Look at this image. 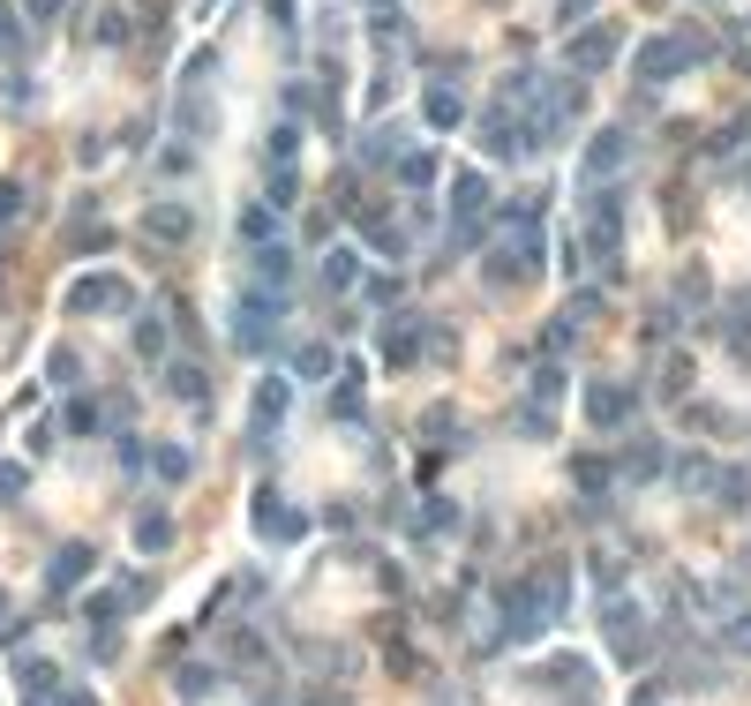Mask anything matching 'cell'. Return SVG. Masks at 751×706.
I'll return each instance as SVG.
<instances>
[{
	"mask_svg": "<svg viewBox=\"0 0 751 706\" xmlns=\"http://www.w3.org/2000/svg\"><path fill=\"white\" fill-rule=\"evenodd\" d=\"M369 8H391V0H369Z\"/></svg>",
	"mask_w": 751,
	"mask_h": 706,
	"instance_id": "4dcf8cb0",
	"label": "cell"
},
{
	"mask_svg": "<svg viewBox=\"0 0 751 706\" xmlns=\"http://www.w3.org/2000/svg\"><path fill=\"white\" fill-rule=\"evenodd\" d=\"M151 233H166V241H181V233H188V210H151Z\"/></svg>",
	"mask_w": 751,
	"mask_h": 706,
	"instance_id": "d6986e66",
	"label": "cell"
},
{
	"mask_svg": "<svg viewBox=\"0 0 751 706\" xmlns=\"http://www.w3.org/2000/svg\"><path fill=\"white\" fill-rule=\"evenodd\" d=\"M729 639H737V647H744V654H751V609H744V617H737V631H729Z\"/></svg>",
	"mask_w": 751,
	"mask_h": 706,
	"instance_id": "f546056e",
	"label": "cell"
},
{
	"mask_svg": "<svg viewBox=\"0 0 751 706\" xmlns=\"http://www.w3.org/2000/svg\"><path fill=\"white\" fill-rule=\"evenodd\" d=\"M624 474H631V481H646V474H662V452H654V444H646V452H631V458H624Z\"/></svg>",
	"mask_w": 751,
	"mask_h": 706,
	"instance_id": "7402d4cb",
	"label": "cell"
},
{
	"mask_svg": "<svg viewBox=\"0 0 751 706\" xmlns=\"http://www.w3.org/2000/svg\"><path fill=\"white\" fill-rule=\"evenodd\" d=\"M331 414H346V421H361V391L346 383V391H331Z\"/></svg>",
	"mask_w": 751,
	"mask_h": 706,
	"instance_id": "d4e9b609",
	"label": "cell"
},
{
	"mask_svg": "<svg viewBox=\"0 0 751 706\" xmlns=\"http://www.w3.org/2000/svg\"><path fill=\"white\" fill-rule=\"evenodd\" d=\"M414 354H421V332L406 316H391V324H383V361H414Z\"/></svg>",
	"mask_w": 751,
	"mask_h": 706,
	"instance_id": "9a60e30c",
	"label": "cell"
},
{
	"mask_svg": "<svg viewBox=\"0 0 751 706\" xmlns=\"http://www.w3.org/2000/svg\"><path fill=\"white\" fill-rule=\"evenodd\" d=\"M173 399H196L204 406V369H173Z\"/></svg>",
	"mask_w": 751,
	"mask_h": 706,
	"instance_id": "ffe728a7",
	"label": "cell"
},
{
	"mask_svg": "<svg viewBox=\"0 0 751 706\" xmlns=\"http://www.w3.org/2000/svg\"><path fill=\"white\" fill-rule=\"evenodd\" d=\"M255 279L286 293V279H293V249H286V241H263V256H255Z\"/></svg>",
	"mask_w": 751,
	"mask_h": 706,
	"instance_id": "5bb4252c",
	"label": "cell"
},
{
	"mask_svg": "<svg viewBox=\"0 0 751 706\" xmlns=\"http://www.w3.org/2000/svg\"><path fill=\"white\" fill-rule=\"evenodd\" d=\"M159 474L166 481H188V452H159Z\"/></svg>",
	"mask_w": 751,
	"mask_h": 706,
	"instance_id": "484cf974",
	"label": "cell"
},
{
	"mask_svg": "<svg viewBox=\"0 0 751 706\" xmlns=\"http://www.w3.org/2000/svg\"><path fill=\"white\" fill-rule=\"evenodd\" d=\"M241 233H249V241H271V233H279V218H271V210L255 204V210H249V218H241Z\"/></svg>",
	"mask_w": 751,
	"mask_h": 706,
	"instance_id": "44dd1931",
	"label": "cell"
},
{
	"mask_svg": "<svg viewBox=\"0 0 751 706\" xmlns=\"http://www.w3.org/2000/svg\"><path fill=\"white\" fill-rule=\"evenodd\" d=\"M353 279H361V256H353V249H331V256H324V286H331V293H346Z\"/></svg>",
	"mask_w": 751,
	"mask_h": 706,
	"instance_id": "e0dca14e",
	"label": "cell"
},
{
	"mask_svg": "<svg viewBox=\"0 0 751 706\" xmlns=\"http://www.w3.org/2000/svg\"><path fill=\"white\" fill-rule=\"evenodd\" d=\"M421 113H428V128H459L466 98H459L451 84H428V98H421Z\"/></svg>",
	"mask_w": 751,
	"mask_h": 706,
	"instance_id": "4fadbf2b",
	"label": "cell"
},
{
	"mask_svg": "<svg viewBox=\"0 0 751 706\" xmlns=\"http://www.w3.org/2000/svg\"><path fill=\"white\" fill-rule=\"evenodd\" d=\"M526 271H542V233H534V226H519L497 249V279H526Z\"/></svg>",
	"mask_w": 751,
	"mask_h": 706,
	"instance_id": "8992f818",
	"label": "cell"
},
{
	"mask_svg": "<svg viewBox=\"0 0 751 706\" xmlns=\"http://www.w3.org/2000/svg\"><path fill=\"white\" fill-rule=\"evenodd\" d=\"M556 399H564V376L542 369V376H534V399H526V406H556Z\"/></svg>",
	"mask_w": 751,
	"mask_h": 706,
	"instance_id": "ac0fdd59",
	"label": "cell"
},
{
	"mask_svg": "<svg viewBox=\"0 0 751 706\" xmlns=\"http://www.w3.org/2000/svg\"><path fill=\"white\" fill-rule=\"evenodd\" d=\"M166 541H173L166 519H143V526H135V548H166Z\"/></svg>",
	"mask_w": 751,
	"mask_h": 706,
	"instance_id": "603a6c76",
	"label": "cell"
},
{
	"mask_svg": "<svg viewBox=\"0 0 751 706\" xmlns=\"http://www.w3.org/2000/svg\"><path fill=\"white\" fill-rule=\"evenodd\" d=\"M609 639H617V654L639 662V654H646V617H639L631 601H617V609H609Z\"/></svg>",
	"mask_w": 751,
	"mask_h": 706,
	"instance_id": "7c38bea8",
	"label": "cell"
},
{
	"mask_svg": "<svg viewBox=\"0 0 751 706\" xmlns=\"http://www.w3.org/2000/svg\"><path fill=\"white\" fill-rule=\"evenodd\" d=\"M624 159H631V135H624V128H601V135L586 143V181H609V173H624Z\"/></svg>",
	"mask_w": 751,
	"mask_h": 706,
	"instance_id": "5b68a950",
	"label": "cell"
},
{
	"mask_svg": "<svg viewBox=\"0 0 751 706\" xmlns=\"http://www.w3.org/2000/svg\"><path fill=\"white\" fill-rule=\"evenodd\" d=\"M624 414H631V391H624V383H594V391H586V421H594V428H617Z\"/></svg>",
	"mask_w": 751,
	"mask_h": 706,
	"instance_id": "8fae6325",
	"label": "cell"
},
{
	"mask_svg": "<svg viewBox=\"0 0 751 706\" xmlns=\"http://www.w3.org/2000/svg\"><path fill=\"white\" fill-rule=\"evenodd\" d=\"M286 406H293V383H286V376H271V383L255 391V414H249V436H255V444L271 436V421L286 414Z\"/></svg>",
	"mask_w": 751,
	"mask_h": 706,
	"instance_id": "ba28073f",
	"label": "cell"
},
{
	"mask_svg": "<svg viewBox=\"0 0 751 706\" xmlns=\"http://www.w3.org/2000/svg\"><path fill=\"white\" fill-rule=\"evenodd\" d=\"M23 8H31L39 23H53V15H61V0H23Z\"/></svg>",
	"mask_w": 751,
	"mask_h": 706,
	"instance_id": "f1b7e54d",
	"label": "cell"
},
{
	"mask_svg": "<svg viewBox=\"0 0 751 706\" xmlns=\"http://www.w3.org/2000/svg\"><path fill=\"white\" fill-rule=\"evenodd\" d=\"M255 534H263V541H301V534H308V519L286 511L279 497H255Z\"/></svg>",
	"mask_w": 751,
	"mask_h": 706,
	"instance_id": "52a82bcc",
	"label": "cell"
},
{
	"mask_svg": "<svg viewBox=\"0 0 751 706\" xmlns=\"http://www.w3.org/2000/svg\"><path fill=\"white\" fill-rule=\"evenodd\" d=\"M481 210H489V181H481V173H459V181H451V218L474 233V226H481Z\"/></svg>",
	"mask_w": 751,
	"mask_h": 706,
	"instance_id": "30bf717a",
	"label": "cell"
},
{
	"mask_svg": "<svg viewBox=\"0 0 751 706\" xmlns=\"http://www.w3.org/2000/svg\"><path fill=\"white\" fill-rule=\"evenodd\" d=\"M233 346H241V354H263V346H271V301H263V293H249V301L233 308Z\"/></svg>",
	"mask_w": 751,
	"mask_h": 706,
	"instance_id": "277c9868",
	"label": "cell"
},
{
	"mask_svg": "<svg viewBox=\"0 0 751 706\" xmlns=\"http://www.w3.org/2000/svg\"><path fill=\"white\" fill-rule=\"evenodd\" d=\"M639 706H654V699H639Z\"/></svg>",
	"mask_w": 751,
	"mask_h": 706,
	"instance_id": "1f68e13d",
	"label": "cell"
},
{
	"mask_svg": "<svg viewBox=\"0 0 751 706\" xmlns=\"http://www.w3.org/2000/svg\"><path fill=\"white\" fill-rule=\"evenodd\" d=\"M90 579V548H61L53 556V594H68V586H84Z\"/></svg>",
	"mask_w": 751,
	"mask_h": 706,
	"instance_id": "2e32d148",
	"label": "cell"
},
{
	"mask_svg": "<svg viewBox=\"0 0 751 706\" xmlns=\"http://www.w3.org/2000/svg\"><path fill=\"white\" fill-rule=\"evenodd\" d=\"M692 61H699L692 39H646L639 45V84H668V76H684Z\"/></svg>",
	"mask_w": 751,
	"mask_h": 706,
	"instance_id": "3957f363",
	"label": "cell"
},
{
	"mask_svg": "<svg viewBox=\"0 0 751 706\" xmlns=\"http://www.w3.org/2000/svg\"><path fill=\"white\" fill-rule=\"evenodd\" d=\"M564 617V564H542L526 586L503 594V639H542Z\"/></svg>",
	"mask_w": 751,
	"mask_h": 706,
	"instance_id": "6da1fadb",
	"label": "cell"
},
{
	"mask_svg": "<svg viewBox=\"0 0 751 706\" xmlns=\"http://www.w3.org/2000/svg\"><path fill=\"white\" fill-rule=\"evenodd\" d=\"M23 692H53V662H23Z\"/></svg>",
	"mask_w": 751,
	"mask_h": 706,
	"instance_id": "cb8c5ba5",
	"label": "cell"
},
{
	"mask_svg": "<svg viewBox=\"0 0 751 706\" xmlns=\"http://www.w3.org/2000/svg\"><path fill=\"white\" fill-rule=\"evenodd\" d=\"M0 497H23V466H0Z\"/></svg>",
	"mask_w": 751,
	"mask_h": 706,
	"instance_id": "83f0119b",
	"label": "cell"
},
{
	"mask_svg": "<svg viewBox=\"0 0 751 706\" xmlns=\"http://www.w3.org/2000/svg\"><path fill=\"white\" fill-rule=\"evenodd\" d=\"M68 308H76V316H128L135 293H128V279H76V286H68Z\"/></svg>",
	"mask_w": 751,
	"mask_h": 706,
	"instance_id": "7a4b0ae2",
	"label": "cell"
},
{
	"mask_svg": "<svg viewBox=\"0 0 751 706\" xmlns=\"http://www.w3.org/2000/svg\"><path fill=\"white\" fill-rule=\"evenodd\" d=\"M609 53H617V23H594L586 39H572V68L594 76V68H609Z\"/></svg>",
	"mask_w": 751,
	"mask_h": 706,
	"instance_id": "9c48e42d",
	"label": "cell"
},
{
	"mask_svg": "<svg viewBox=\"0 0 751 706\" xmlns=\"http://www.w3.org/2000/svg\"><path fill=\"white\" fill-rule=\"evenodd\" d=\"M15 210H23V188H15V181H0V226H8Z\"/></svg>",
	"mask_w": 751,
	"mask_h": 706,
	"instance_id": "4316f807",
	"label": "cell"
}]
</instances>
